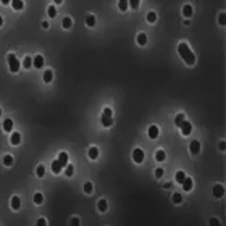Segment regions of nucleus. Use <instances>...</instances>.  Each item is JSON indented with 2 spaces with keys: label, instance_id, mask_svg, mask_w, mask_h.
Instances as JSON below:
<instances>
[{
  "label": "nucleus",
  "instance_id": "1",
  "mask_svg": "<svg viewBox=\"0 0 226 226\" xmlns=\"http://www.w3.org/2000/svg\"><path fill=\"white\" fill-rule=\"evenodd\" d=\"M178 53H179V57L186 62V65H189V66L196 65V55H194V52H191L187 44L181 42L179 45H178Z\"/></svg>",
  "mask_w": 226,
  "mask_h": 226
},
{
  "label": "nucleus",
  "instance_id": "2",
  "mask_svg": "<svg viewBox=\"0 0 226 226\" xmlns=\"http://www.w3.org/2000/svg\"><path fill=\"white\" fill-rule=\"evenodd\" d=\"M7 60H8V68L11 73H18L19 68H21V65H19L18 58L15 57V53H8V57H7Z\"/></svg>",
  "mask_w": 226,
  "mask_h": 226
},
{
  "label": "nucleus",
  "instance_id": "3",
  "mask_svg": "<svg viewBox=\"0 0 226 226\" xmlns=\"http://www.w3.org/2000/svg\"><path fill=\"white\" fill-rule=\"evenodd\" d=\"M144 158H145V155H144V150H142V149L137 147V149L133 150V160L136 162V163H142Z\"/></svg>",
  "mask_w": 226,
  "mask_h": 226
},
{
  "label": "nucleus",
  "instance_id": "4",
  "mask_svg": "<svg viewBox=\"0 0 226 226\" xmlns=\"http://www.w3.org/2000/svg\"><path fill=\"white\" fill-rule=\"evenodd\" d=\"M179 128H181V134H183V136H189V134L192 133V124L189 121H186V120L181 123Z\"/></svg>",
  "mask_w": 226,
  "mask_h": 226
},
{
  "label": "nucleus",
  "instance_id": "5",
  "mask_svg": "<svg viewBox=\"0 0 226 226\" xmlns=\"http://www.w3.org/2000/svg\"><path fill=\"white\" fill-rule=\"evenodd\" d=\"M189 150H191L192 155H199V153H200V142L199 141H191V144H189Z\"/></svg>",
  "mask_w": 226,
  "mask_h": 226
},
{
  "label": "nucleus",
  "instance_id": "6",
  "mask_svg": "<svg viewBox=\"0 0 226 226\" xmlns=\"http://www.w3.org/2000/svg\"><path fill=\"white\" fill-rule=\"evenodd\" d=\"M213 196L216 197V199H220V197L225 196V187L221 184H215L213 186Z\"/></svg>",
  "mask_w": 226,
  "mask_h": 226
},
{
  "label": "nucleus",
  "instance_id": "7",
  "mask_svg": "<svg viewBox=\"0 0 226 226\" xmlns=\"http://www.w3.org/2000/svg\"><path fill=\"white\" fill-rule=\"evenodd\" d=\"M149 137H150V139H157V137H158V134H160V129H158V126L157 124H152V126H150V128H149Z\"/></svg>",
  "mask_w": 226,
  "mask_h": 226
},
{
  "label": "nucleus",
  "instance_id": "8",
  "mask_svg": "<svg viewBox=\"0 0 226 226\" xmlns=\"http://www.w3.org/2000/svg\"><path fill=\"white\" fill-rule=\"evenodd\" d=\"M181 186H183V189H184L186 192H187V191H191V189L194 187V181L191 179V178L186 176V178H184V181L181 183Z\"/></svg>",
  "mask_w": 226,
  "mask_h": 226
},
{
  "label": "nucleus",
  "instance_id": "9",
  "mask_svg": "<svg viewBox=\"0 0 226 226\" xmlns=\"http://www.w3.org/2000/svg\"><path fill=\"white\" fill-rule=\"evenodd\" d=\"M33 66H34V68H42V66H44V57H42V55H36V57L33 58Z\"/></svg>",
  "mask_w": 226,
  "mask_h": 226
},
{
  "label": "nucleus",
  "instance_id": "10",
  "mask_svg": "<svg viewBox=\"0 0 226 226\" xmlns=\"http://www.w3.org/2000/svg\"><path fill=\"white\" fill-rule=\"evenodd\" d=\"M3 131H5V133H11V131H13V120H11V118L3 120Z\"/></svg>",
  "mask_w": 226,
  "mask_h": 226
},
{
  "label": "nucleus",
  "instance_id": "11",
  "mask_svg": "<svg viewBox=\"0 0 226 226\" xmlns=\"http://www.w3.org/2000/svg\"><path fill=\"white\" fill-rule=\"evenodd\" d=\"M68 153H66V152H60V153H58V162H60V165L63 166V168H65V166L66 165H68Z\"/></svg>",
  "mask_w": 226,
  "mask_h": 226
},
{
  "label": "nucleus",
  "instance_id": "12",
  "mask_svg": "<svg viewBox=\"0 0 226 226\" xmlns=\"http://www.w3.org/2000/svg\"><path fill=\"white\" fill-rule=\"evenodd\" d=\"M10 205H11V210H19V207H21V200H19V197H11V202H10Z\"/></svg>",
  "mask_w": 226,
  "mask_h": 226
},
{
  "label": "nucleus",
  "instance_id": "13",
  "mask_svg": "<svg viewBox=\"0 0 226 226\" xmlns=\"http://www.w3.org/2000/svg\"><path fill=\"white\" fill-rule=\"evenodd\" d=\"M107 208H108V204H107V200L105 199H100L97 202V210L100 213H104V212H107Z\"/></svg>",
  "mask_w": 226,
  "mask_h": 226
},
{
  "label": "nucleus",
  "instance_id": "14",
  "mask_svg": "<svg viewBox=\"0 0 226 226\" xmlns=\"http://www.w3.org/2000/svg\"><path fill=\"white\" fill-rule=\"evenodd\" d=\"M102 124H104L105 128H110V126L113 124V118L108 116V115H102Z\"/></svg>",
  "mask_w": 226,
  "mask_h": 226
},
{
  "label": "nucleus",
  "instance_id": "15",
  "mask_svg": "<svg viewBox=\"0 0 226 226\" xmlns=\"http://www.w3.org/2000/svg\"><path fill=\"white\" fill-rule=\"evenodd\" d=\"M183 15L186 18H191L192 15H194V8H192V5H184L183 7Z\"/></svg>",
  "mask_w": 226,
  "mask_h": 226
},
{
  "label": "nucleus",
  "instance_id": "16",
  "mask_svg": "<svg viewBox=\"0 0 226 226\" xmlns=\"http://www.w3.org/2000/svg\"><path fill=\"white\" fill-rule=\"evenodd\" d=\"M10 142H11L13 145H18L19 142H21V134H19V133H11Z\"/></svg>",
  "mask_w": 226,
  "mask_h": 226
},
{
  "label": "nucleus",
  "instance_id": "17",
  "mask_svg": "<svg viewBox=\"0 0 226 226\" xmlns=\"http://www.w3.org/2000/svg\"><path fill=\"white\" fill-rule=\"evenodd\" d=\"M11 7H13V10H23L24 8V2L23 0H11Z\"/></svg>",
  "mask_w": 226,
  "mask_h": 226
},
{
  "label": "nucleus",
  "instance_id": "18",
  "mask_svg": "<svg viewBox=\"0 0 226 226\" xmlns=\"http://www.w3.org/2000/svg\"><path fill=\"white\" fill-rule=\"evenodd\" d=\"M129 8V0H118V10L126 11Z\"/></svg>",
  "mask_w": 226,
  "mask_h": 226
},
{
  "label": "nucleus",
  "instance_id": "19",
  "mask_svg": "<svg viewBox=\"0 0 226 226\" xmlns=\"http://www.w3.org/2000/svg\"><path fill=\"white\" fill-rule=\"evenodd\" d=\"M62 168H63V166L60 165V162H58V160H55V162H52V171H53L55 174H58V173H62Z\"/></svg>",
  "mask_w": 226,
  "mask_h": 226
},
{
  "label": "nucleus",
  "instance_id": "20",
  "mask_svg": "<svg viewBox=\"0 0 226 226\" xmlns=\"http://www.w3.org/2000/svg\"><path fill=\"white\" fill-rule=\"evenodd\" d=\"M86 26H89V27L96 26V16L94 15H87L86 16Z\"/></svg>",
  "mask_w": 226,
  "mask_h": 226
},
{
  "label": "nucleus",
  "instance_id": "21",
  "mask_svg": "<svg viewBox=\"0 0 226 226\" xmlns=\"http://www.w3.org/2000/svg\"><path fill=\"white\" fill-rule=\"evenodd\" d=\"M87 153H89V158H90V160H96V158L99 157V149H97V147H90Z\"/></svg>",
  "mask_w": 226,
  "mask_h": 226
},
{
  "label": "nucleus",
  "instance_id": "22",
  "mask_svg": "<svg viewBox=\"0 0 226 226\" xmlns=\"http://www.w3.org/2000/svg\"><path fill=\"white\" fill-rule=\"evenodd\" d=\"M165 158H166V153H165V150H157V152H155V160L157 162H163L165 160Z\"/></svg>",
  "mask_w": 226,
  "mask_h": 226
},
{
  "label": "nucleus",
  "instance_id": "23",
  "mask_svg": "<svg viewBox=\"0 0 226 226\" xmlns=\"http://www.w3.org/2000/svg\"><path fill=\"white\" fill-rule=\"evenodd\" d=\"M62 26L65 27V29H70L71 26H73V19H71L70 16H66V18H63V21H62Z\"/></svg>",
  "mask_w": 226,
  "mask_h": 226
},
{
  "label": "nucleus",
  "instance_id": "24",
  "mask_svg": "<svg viewBox=\"0 0 226 226\" xmlns=\"http://www.w3.org/2000/svg\"><path fill=\"white\" fill-rule=\"evenodd\" d=\"M52 79H53V71L52 70H47L45 73H44V81H45V82H52Z\"/></svg>",
  "mask_w": 226,
  "mask_h": 226
},
{
  "label": "nucleus",
  "instance_id": "25",
  "mask_svg": "<svg viewBox=\"0 0 226 226\" xmlns=\"http://www.w3.org/2000/svg\"><path fill=\"white\" fill-rule=\"evenodd\" d=\"M171 200H173V204H181V202H183V194H181V192H174L173 197H171Z\"/></svg>",
  "mask_w": 226,
  "mask_h": 226
},
{
  "label": "nucleus",
  "instance_id": "26",
  "mask_svg": "<svg viewBox=\"0 0 226 226\" xmlns=\"http://www.w3.org/2000/svg\"><path fill=\"white\" fill-rule=\"evenodd\" d=\"M184 120H186V115H184V113L176 115V118H174V124H176L178 128H179V126H181V123H183Z\"/></svg>",
  "mask_w": 226,
  "mask_h": 226
},
{
  "label": "nucleus",
  "instance_id": "27",
  "mask_svg": "<svg viewBox=\"0 0 226 226\" xmlns=\"http://www.w3.org/2000/svg\"><path fill=\"white\" fill-rule=\"evenodd\" d=\"M137 44H139V45H145V44H147V36L144 33L137 34Z\"/></svg>",
  "mask_w": 226,
  "mask_h": 226
},
{
  "label": "nucleus",
  "instance_id": "28",
  "mask_svg": "<svg viewBox=\"0 0 226 226\" xmlns=\"http://www.w3.org/2000/svg\"><path fill=\"white\" fill-rule=\"evenodd\" d=\"M23 68H26V70H29L31 66H33V58L31 57H24V60H23Z\"/></svg>",
  "mask_w": 226,
  "mask_h": 226
},
{
  "label": "nucleus",
  "instance_id": "29",
  "mask_svg": "<svg viewBox=\"0 0 226 226\" xmlns=\"http://www.w3.org/2000/svg\"><path fill=\"white\" fill-rule=\"evenodd\" d=\"M82 189H84L86 194H92L94 186H92V183H90V181H87V183H84V186H82Z\"/></svg>",
  "mask_w": 226,
  "mask_h": 226
},
{
  "label": "nucleus",
  "instance_id": "30",
  "mask_svg": "<svg viewBox=\"0 0 226 226\" xmlns=\"http://www.w3.org/2000/svg\"><path fill=\"white\" fill-rule=\"evenodd\" d=\"M33 200H34V204H36V205H41L42 202H44V196H42L41 192H36V194H34V199H33Z\"/></svg>",
  "mask_w": 226,
  "mask_h": 226
},
{
  "label": "nucleus",
  "instance_id": "31",
  "mask_svg": "<svg viewBox=\"0 0 226 226\" xmlns=\"http://www.w3.org/2000/svg\"><path fill=\"white\" fill-rule=\"evenodd\" d=\"M145 19H147V23H155L157 21V13H155V11H149Z\"/></svg>",
  "mask_w": 226,
  "mask_h": 226
},
{
  "label": "nucleus",
  "instance_id": "32",
  "mask_svg": "<svg viewBox=\"0 0 226 226\" xmlns=\"http://www.w3.org/2000/svg\"><path fill=\"white\" fill-rule=\"evenodd\" d=\"M2 162H3V165H5V166H11V165H13V155H5Z\"/></svg>",
  "mask_w": 226,
  "mask_h": 226
},
{
  "label": "nucleus",
  "instance_id": "33",
  "mask_svg": "<svg viewBox=\"0 0 226 226\" xmlns=\"http://www.w3.org/2000/svg\"><path fill=\"white\" fill-rule=\"evenodd\" d=\"M65 168H66V170H65V174H66L68 178H71V176L74 174V166H73V165H66Z\"/></svg>",
  "mask_w": 226,
  "mask_h": 226
},
{
  "label": "nucleus",
  "instance_id": "34",
  "mask_svg": "<svg viewBox=\"0 0 226 226\" xmlns=\"http://www.w3.org/2000/svg\"><path fill=\"white\" fill-rule=\"evenodd\" d=\"M47 15H49L50 18H55V16H57V8H55L53 5H50L49 8H47Z\"/></svg>",
  "mask_w": 226,
  "mask_h": 226
},
{
  "label": "nucleus",
  "instance_id": "35",
  "mask_svg": "<svg viewBox=\"0 0 226 226\" xmlns=\"http://www.w3.org/2000/svg\"><path fill=\"white\" fill-rule=\"evenodd\" d=\"M36 174H37L39 178H42L44 174H45V168H44V165H37V168H36Z\"/></svg>",
  "mask_w": 226,
  "mask_h": 226
},
{
  "label": "nucleus",
  "instance_id": "36",
  "mask_svg": "<svg viewBox=\"0 0 226 226\" xmlns=\"http://www.w3.org/2000/svg\"><path fill=\"white\" fill-rule=\"evenodd\" d=\"M174 178H176V183H183V181H184V178H186V174H184V171H178L176 173V176H174Z\"/></svg>",
  "mask_w": 226,
  "mask_h": 226
},
{
  "label": "nucleus",
  "instance_id": "37",
  "mask_svg": "<svg viewBox=\"0 0 226 226\" xmlns=\"http://www.w3.org/2000/svg\"><path fill=\"white\" fill-rule=\"evenodd\" d=\"M139 3H141V0H129V7L131 8H139Z\"/></svg>",
  "mask_w": 226,
  "mask_h": 226
},
{
  "label": "nucleus",
  "instance_id": "38",
  "mask_svg": "<svg viewBox=\"0 0 226 226\" xmlns=\"http://www.w3.org/2000/svg\"><path fill=\"white\" fill-rule=\"evenodd\" d=\"M218 23H220L221 26H225V23H226V16H225V13H220V16H218Z\"/></svg>",
  "mask_w": 226,
  "mask_h": 226
},
{
  "label": "nucleus",
  "instance_id": "39",
  "mask_svg": "<svg viewBox=\"0 0 226 226\" xmlns=\"http://www.w3.org/2000/svg\"><path fill=\"white\" fill-rule=\"evenodd\" d=\"M155 176H157V178H162V176H163V168H157V170H155Z\"/></svg>",
  "mask_w": 226,
  "mask_h": 226
},
{
  "label": "nucleus",
  "instance_id": "40",
  "mask_svg": "<svg viewBox=\"0 0 226 226\" xmlns=\"http://www.w3.org/2000/svg\"><path fill=\"white\" fill-rule=\"evenodd\" d=\"M45 225H47L45 218H41V220H37V226H45Z\"/></svg>",
  "mask_w": 226,
  "mask_h": 226
},
{
  "label": "nucleus",
  "instance_id": "41",
  "mask_svg": "<svg viewBox=\"0 0 226 226\" xmlns=\"http://www.w3.org/2000/svg\"><path fill=\"white\" fill-rule=\"evenodd\" d=\"M70 223H71V225H73V226H76V225H79V218H76V216H74V218H71V221H70Z\"/></svg>",
  "mask_w": 226,
  "mask_h": 226
},
{
  "label": "nucleus",
  "instance_id": "42",
  "mask_svg": "<svg viewBox=\"0 0 226 226\" xmlns=\"http://www.w3.org/2000/svg\"><path fill=\"white\" fill-rule=\"evenodd\" d=\"M210 225H212V226H216V225H220V221H218V218H212V220H210Z\"/></svg>",
  "mask_w": 226,
  "mask_h": 226
},
{
  "label": "nucleus",
  "instance_id": "43",
  "mask_svg": "<svg viewBox=\"0 0 226 226\" xmlns=\"http://www.w3.org/2000/svg\"><path fill=\"white\" fill-rule=\"evenodd\" d=\"M104 115H108V116H112V115H113L112 108H105V110H104Z\"/></svg>",
  "mask_w": 226,
  "mask_h": 226
},
{
  "label": "nucleus",
  "instance_id": "44",
  "mask_svg": "<svg viewBox=\"0 0 226 226\" xmlns=\"http://www.w3.org/2000/svg\"><path fill=\"white\" fill-rule=\"evenodd\" d=\"M42 27H44V29H49V23L44 21V23H42Z\"/></svg>",
  "mask_w": 226,
  "mask_h": 226
},
{
  "label": "nucleus",
  "instance_id": "45",
  "mask_svg": "<svg viewBox=\"0 0 226 226\" xmlns=\"http://www.w3.org/2000/svg\"><path fill=\"white\" fill-rule=\"evenodd\" d=\"M218 147H220V150H225V147H226L225 142H220V145H218Z\"/></svg>",
  "mask_w": 226,
  "mask_h": 226
},
{
  "label": "nucleus",
  "instance_id": "46",
  "mask_svg": "<svg viewBox=\"0 0 226 226\" xmlns=\"http://www.w3.org/2000/svg\"><path fill=\"white\" fill-rule=\"evenodd\" d=\"M0 2H2V5H8L11 0H0Z\"/></svg>",
  "mask_w": 226,
  "mask_h": 226
},
{
  "label": "nucleus",
  "instance_id": "47",
  "mask_svg": "<svg viewBox=\"0 0 226 226\" xmlns=\"http://www.w3.org/2000/svg\"><path fill=\"white\" fill-rule=\"evenodd\" d=\"M163 187H165V189H170V187H171V183H165Z\"/></svg>",
  "mask_w": 226,
  "mask_h": 226
},
{
  "label": "nucleus",
  "instance_id": "48",
  "mask_svg": "<svg viewBox=\"0 0 226 226\" xmlns=\"http://www.w3.org/2000/svg\"><path fill=\"white\" fill-rule=\"evenodd\" d=\"M53 2H55V3H57V5H60V3L63 2V0H53Z\"/></svg>",
  "mask_w": 226,
  "mask_h": 226
},
{
  "label": "nucleus",
  "instance_id": "49",
  "mask_svg": "<svg viewBox=\"0 0 226 226\" xmlns=\"http://www.w3.org/2000/svg\"><path fill=\"white\" fill-rule=\"evenodd\" d=\"M2 24H3V18L0 16V27H2Z\"/></svg>",
  "mask_w": 226,
  "mask_h": 226
},
{
  "label": "nucleus",
  "instance_id": "50",
  "mask_svg": "<svg viewBox=\"0 0 226 226\" xmlns=\"http://www.w3.org/2000/svg\"><path fill=\"white\" fill-rule=\"evenodd\" d=\"M0 116H2V110H0Z\"/></svg>",
  "mask_w": 226,
  "mask_h": 226
}]
</instances>
